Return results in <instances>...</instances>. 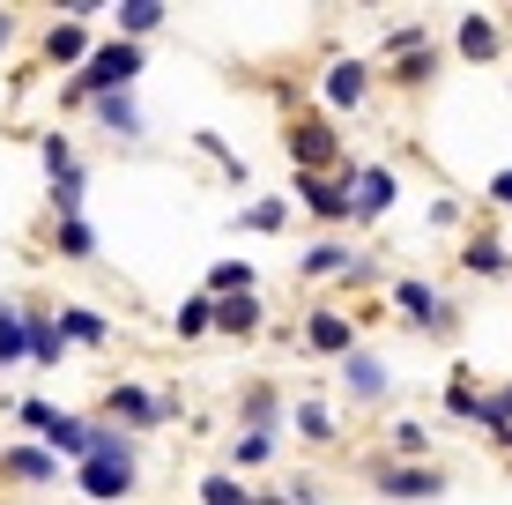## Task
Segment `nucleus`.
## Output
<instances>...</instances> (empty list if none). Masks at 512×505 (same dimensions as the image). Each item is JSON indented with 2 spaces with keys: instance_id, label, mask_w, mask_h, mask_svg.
Instances as JSON below:
<instances>
[{
  "instance_id": "f257e3e1",
  "label": "nucleus",
  "mask_w": 512,
  "mask_h": 505,
  "mask_svg": "<svg viewBox=\"0 0 512 505\" xmlns=\"http://www.w3.org/2000/svg\"><path fill=\"white\" fill-rule=\"evenodd\" d=\"M282 97V156H290L297 179H349L357 171V156H349L342 127H334V112H320V104H297L290 90Z\"/></svg>"
},
{
  "instance_id": "f03ea898",
  "label": "nucleus",
  "mask_w": 512,
  "mask_h": 505,
  "mask_svg": "<svg viewBox=\"0 0 512 505\" xmlns=\"http://www.w3.org/2000/svg\"><path fill=\"white\" fill-rule=\"evenodd\" d=\"M141 60H149V52L141 45H127V38H104L90 60L75 67V75L60 82V112H90L97 97H119V90H134L141 82Z\"/></svg>"
},
{
  "instance_id": "7ed1b4c3",
  "label": "nucleus",
  "mask_w": 512,
  "mask_h": 505,
  "mask_svg": "<svg viewBox=\"0 0 512 505\" xmlns=\"http://www.w3.org/2000/svg\"><path fill=\"white\" fill-rule=\"evenodd\" d=\"M386 312L423 342H461V298H446L431 275H394L386 283Z\"/></svg>"
},
{
  "instance_id": "20e7f679",
  "label": "nucleus",
  "mask_w": 512,
  "mask_h": 505,
  "mask_svg": "<svg viewBox=\"0 0 512 505\" xmlns=\"http://www.w3.org/2000/svg\"><path fill=\"white\" fill-rule=\"evenodd\" d=\"M97 416L141 439V431L179 424V416H186V394H179V387H141V379H112V387L97 394Z\"/></svg>"
},
{
  "instance_id": "39448f33",
  "label": "nucleus",
  "mask_w": 512,
  "mask_h": 505,
  "mask_svg": "<svg viewBox=\"0 0 512 505\" xmlns=\"http://www.w3.org/2000/svg\"><path fill=\"white\" fill-rule=\"evenodd\" d=\"M15 416L30 424V439H38L52 461H67V468H82V461H90V431H97V416L52 409L45 394H23V402H15Z\"/></svg>"
},
{
  "instance_id": "423d86ee",
  "label": "nucleus",
  "mask_w": 512,
  "mask_h": 505,
  "mask_svg": "<svg viewBox=\"0 0 512 505\" xmlns=\"http://www.w3.org/2000/svg\"><path fill=\"white\" fill-rule=\"evenodd\" d=\"M364 483L394 505H431V498L453 491V476L438 461H379V454H364Z\"/></svg>"
},
{
  "instance_id": "0eeeda50",
  "label": "nucleus",
  "mask_w": 512,
  "mask_h": 505,
  "mask_svg": "<svg viewBox=\"0 0 512 505\" xmlns=\"http://www.w3.org/2000/svg\"><path fill=\"white\" fill-rule=\"evenodd\" d=\"M372 90H379V67L364 60V52H334V60L320 67V112H334V119L364 112Z\"/></svg>"
},
{
  "instance_id": "6e6552de",
  "label": "nucleus",
  "mask_w": 512,
  "mask_h": 505,
  "mask_svg": "<svg viewBox=\"0 0 512 505\" xmlns=\"http://www.w3.org/2000/svg\"><path fill=\"white\" fill-rule=\"evenodd\" d=\"M334 387H342L357 409H386V402H394V364H386L372 342H357V350L334 364Z\"/></svg>"
},
{
  "instance_id": "1a4fd4ad",
  "label": "nucleus",
  "mask_w": 512,
  "mask_h": 505,
  "mask_svg": "<svg viewBox=\"0 0 512 505\" xmlns=\"http://www.w3.org/2000/svg\"><path fill=\"white\" fill-rule=\"evenodd\" d=\"M461 275H475V283H512V246L498 238V223L490 216H475L468 231H461Z\"/></svg>"
},
{
  "instance_id": "9d476101",
  "label": "nucleus",
  "mask_w": 512,
  "mask_h": 505,
  "mask_svg": "<svg viewBox=\"0 0 512 505\" xmlns=\"http://www.w3.org/2000/svg\"><path fill=\"white\" fill-rule=\"evenodd\" d=\"M297 350L342 364L349 350H357V312H342V305H312V312H305V327H297Z\"/></svg>"
},
{
  "instance_id": "9b49d317",
  "label": "nucleus",
  "mask_w": 512,
  "mask_h": 505,
  "mask_svg": "<svg viewBox=\"0 0 512 505\" xmlns=\"http://www.w3.org/2000/svg\"><path fill=\"white\" fill-rule=\"evenodd\" d=\"M290 201L305 208L312 223H327V238H342L357 223V201H349V179H290Z\"/></svg>"
},
{
  "instance_id": "f8f14e48",
  "label": "nucleus",
  "mask_w": 512,
  "mask_h": 505,
  "mask_svg": "<svg viewBox=\"0 0 512 505\" xmlns=\"http://www.w3.org/2000/svg\"><path fill=\"white\" fill-rule=\"evenodd\" d=\"M282 424H290V394H282L275 379H245V387H238V431L282 439Z\"/></svg>"
},
{
  "instance_id": "ddd939ff",
  "label": "nucleus",
  "mask_w": 512,
  "mask_h": 505,
  "mask_svg": "<svg viewBox=\"0 0 512 505\" xmlns=\"http://www.w3.org/2000/svg\"><path fill=\"white\" fill-rule=\"evenodd\" d=\"M349 201H357V223L372 231V223L386 216V208L401 201V179H394V164H357V171H349Z\"/></svg>"
},
{
  "instance_id": "4468645a",
  "label": "nucleus",
  "mask_w": 512,
  "mask_h": 505,
  "mask_svg": "<svg viewBox=\"0 0 512 505\" xmlns=\"http://www.w3.org/2000/svg\"><path fill=\"white\" fill-rule=\"evenodd\" d=\"M134 483H141L134 461H82V468H75V491L90 498V505H127Z\"/></svg>"
},
{
  "instance_id": "2eb2a0df",
  "label": "nucleus",
  "mask_w": 512,
  "mask_h": 505,
  "mask_svg": "<svg viewBox=\"0 0 512 505\" xmlns=\"http://www.w3.org/2000/svg\"><path fill=\"white\" fill-rule=\"evenodd\" d=\"M438 67H446V52H438V38H423L409 52H394L379 82H386V90H401V97H416V90H431V82H438Z\"/></svg>"
},
{
  "instance_id": "dca6fc26",
  "label": "nucleus",
  "mask_w": 512,
  "mask_h": 505,
  "mask_svg": "<svg viewBox=\"0 0 512 505\" xmlns=\"http://www.w3.org/2000/svg\"><path fill=\"white\" fill-rule=\"evenodd\" d=\"M0 476L30 483V491H52V483H60V461H52L38 439H15V446H0Z\"/></svg>"
},
{
  "instance_id": "f3484780",
  "label": "nucleus",
  "mask_w": 512,
  "mask_h": 505,
  "mask_svg": "<svg viewBox=\"0 0 512 505\" xmlns=\"http://www.w3.org/2000/svg\"><path fill=\"white\" fill-rule=\"evenodd\" d=\"M453 52L475 67H490V60H505V30H498V15H483V8H468L461 23H453Z\"/></svg>"
},
{
  "instance_id": "a211bd4d",
  "label": "nucleus",
  "mask_w": 512,
  "mask_h": 505,
  "mask_svg": "<svg viewBox=\"0 0 512 505\" xmlns=\"http://www.w3.org/2000/svg\"><path fill=\"white\" fill-rule=\"evenodd\" d=\"M290 424H297V439H305L312 454H334V446H342V416H334L320 394H297V402H290Z\"/></svg>"
},
{
  "instance_id": "6ab92c4d",
  "label": "nucleus",
  "mask_w": 512,
  "mask_h": 505,
  "mask_svg": "<svg viewBox=\"0 0 512 505\" xmlns=\"http://www.w3.org/2000/svg\"><path fill=\"white\" fill-rule=\"evenodd\" d=\"M23 327H30V364H38V372H52V364L75 350V342L60 335V305H23Z\"/></svg>"
},
{
  "instance_id": "aec40b11",
  "label": "nucleus",
  "mask_w": 512,
  "mask_h": 505,
  "mask_svg": "<svg viewBox=\"0 0 512 505\" xmlns=\"http://www.w3.org/2000/svg\"><path fill=\"white\" fill-rule=\"evenodd\" d=\"M349 260H357V246H349V238H312V246L297 253V283H342Z\"/></svg>"
},
{
  "instance_id": "412c9836",
  "label": "nucleus",
  "mask_w": 512,
  "mask_h": 505,
  "mask_svg": "<svg viewBox=\"0 0 512 505\" xmlns=\"http://www.w3.org/2000/svg\"><path fill=\"white\" fill-rule=\"evenodd\" d=\"M38 52H45V60L52 67H82V60H90V23H67V15H52V23L38 30Z\"/></svg>"
},
{
  "instance_id": "4be33fe9",
  "label": "nucleus",
  "mask_w": 512,
  "mask_h": 505,
  "mask_svg": "<svg viewBox=\"0 0 512 505\" xmlns=\"http://www.w3.org/2000/svg\"><path fill=\"white\" fill-rule=\"evenodd\" d=\"M216 335H231V342L268 335V305H260V290H245V298H216Z\"/></svg>"
},
{
  "instance_id": "5701e85b",
  "label": "nucleus",
  "mask_w": 512,
  "mask_h": 505,
  "mask_svg": "<svg viewBox=\"0 0 512 505\" xmlns=\"http://www.w3.org/2000/svg\"><path fill=\"white\" fill-rule=\"evenodd\" d=\"M379 461H431V424L423 416H394L379 439Z\"/></svg>"
},
{
  "instance_id": "b1692460",
  "label": "nucleus",
  "mask_w": 512,
  "mask_h": 505,
  "mask_svg": "<svg viewBox=\"0 0 512 505\" xmlns=\"http://www.w3.org/2000/svg\"><path fill=\"white\" fill-rule=\"evenodd\" d=\"M90 112H97V127L112 134V142H127V149L141 142V97H134V90H119V97H97Z\"/></svg>"
},
{
  "instance_id": "393cba45",
  "label": "nucleus",
  "mask_w": 512,
  "mask_h": 505,
  "mask_svg": "<svg viewBox=\"0 0 512 505\" xmlns=\"http://www.w3.org/2000/svg\"><path fill=\"white\" fill-rule=\"evenodd\" d=\"M60 335L75 342V350H112V320H104L97 305H60Z\"/></svg>"
},
{
  "instance_id": "a878e982",
  "label": "nucleus",
  "mask_w": 512,
  "mask_h": 505,
  "mask_svg": "<svg viewBox=\"0 0 512 505\" xmlns=\"http://www.w3.org/2000/svg\"><path fill=\"white\" fill-rule=\"evenodd\" d=\"M30 364V327H23V298H0V372Z\"/></svg>"
},
{
  "instance_id": "bb28decb",
  "label": "nucleus",
  "mask_w": 512,
  "mask_h": 505,
  "mask_svg": "<svg viewBox=\"0 0 512 505\" xmlns=\"http://www.w3.org/2000/svg\"><path fill=\"white\" fill-rule=\"evenodd\" d=\"M112 15H119V38H127V45H149L156 30L171 23V8H164V0H119Z\"/></svg>"
},
{
  "instance_id": "cd10ccee",
  "label": "nucleus",
  "mask_w": 512,
  "mask_h": 505,
  "mask_svg": "<svg viewBox=\"0 0 512 505\" xmlns=\"http://www.w3.org/2000/svg\"><path fill=\"white\" fill-rule=\"evenodd\" d=\"M438 409H446L453 424H475V409H483V379H475L468 364H453V372H446V394H438Z\"/></svg>"
},
{
  "instance_id": "c85d7f7f",
  "label": "nucleus",
  "mask_w": 512,
  "mask_h": 505,
  "mask_svg": "<svg viewBox=\"0 0 512 505\" xmlns=\"http://www.w3.org/2000/svg\"><path fill=\"white\" fill-rule=\"evenodd\" d=\"M475 431H483L490 446H505V439H512V379H505V387H483V409H475Z\"/></svg>"
},
{
  "instance_id": "c756f323",
  "label": "nucleus",
  "mask_w": 512,
  "mask_h": 505,
  "mask_svg": "<svg viewBox=\"0 0 512 505\" xmlns=\"http://www.w3.org/2000/svg\"><path fill=\"white\" fill-rule=\"evenodd\" d=\"M52 253H60L67 268H90V260H97V231H90V216H75V223H52Z\"/></svg>"
},
{
  "instance_id": "7c9ffc66",
  "label": "nucleus",
  "mask_w": 512,
  "mask_h": 505,
  "mask_svg": "<svg viewBox=\"0 0 512 505\" xmlns=\"http://www.w3.org/2000/svg\"><path fill=\"white\" fill-rule=\"evenodd\" d=\"M171 335H179V342H201V335H216V298H208V290L179 298V312H171Z\"/></svg>"
},
{
  "instance_id": "2f4dec72",
  "label": "nucleus",
  "mask_w": 512,
  "mask_h": 505,
  "mask_svg": "<svg viewBox=\"0 0 512 505\" xmlns=\"http://www.w3.org/2000/svg\"><path fill=\"white\" fill-rule=\"evenodd\" d=\"M275 446H282V439H260V431H231V461H223V468H231V476H253V468H268V461H275Z\"/></svg>"
},
{
  "instance_id": "473e14b6",
  "label": "nucleus",
  "mask_w": 512,
  "mask_h": 505,
  "mask_svg": "<svg viewBox=\"0 0 512 505\" xmlns=\"http://www.w3.org/2000/svg\"><path fill=\"white\" fill-rule=\"evenodd\" d=\"M90 461H134V468H141V439L97 416V431H90Z\"/></svg>"
},
{
  "instance_id": "72a5a7b5",
  "label": "nucleus",
  "mask_w": 512,
  "mask_h": 505,
  "mask_svg": "<svg viewBox=\"0 0 512 505\" xmlns=\"http://www.w3.org/2000/svg\"><path fill=\"white\" fill-rule=\"evenodd\" d=\"M38 156H45V179H75V171H82L75 134H60V127H45V134H38Z\"/></svg>"
},
{
  "instance_id": "f704fd0d",
  "label": "nucleus",
  "mask_w": 512,
  "mask_h": 505,
  "mask_svg": "<svg viewBox=\"0 0 512 505\" xmlns=\"http://www.w3.org/2000/svg\"><path fill=\"white\" fill-rule=\"evenodd\" d=\"M282 223H290V194H260V201H245L238 208V231H282Z\"/></svg>"
},
{
  "instance_id": "c9c22d12",
  "label": "nucleus",
  "mask_w": 512,
  "mask_h": 505,
  "mask_svg": "<svg viewBox=\"0 0 512 505\" xmlns=\"http://www.w3.org/2000/svg\"><path fill=\"white\" fill-rule=\"evenodd\" d=\"M201 290H208V298H245V290H253V260H238V253H231V260H216Z\"/></svg>"
},
{
  "instance_id": "e433bc0d",
  "label": "nucleus",
  "mask_w": 512,
  "mask_h": 505,
  "mask_svg": "<svg viewBox=\"0 0 512 505\" xmlns=\"http://www.w3.org/2000/svg\"><path fill=\"white\" fill-rule=\"evenodd\" d=\"M201 505H260V491H245V476H231V468H208Z\"/></svg>"
},
{
  "instance_id": "4c0bfd02",
  "label": "nucleus",
  "mask_w": 512,
  "mask_h": 505,
  "mask_svg": "<svg viewBox=\"0 0 512 505\" xmlns=\"http://www.w3.org/2000/svg\"><path fill=\"white\" fill-rule=\"evenodd\" d=\"M193 149H201V156H216V164H223V179H231V186H245V156H238L231 142H223L216 127H201V134H193Z\"/></svg>"
},
{
  "instance_id": "58836bf2",
  "label": "nucleus",
  "mask_w": 512,
  "mask_h": 505,
  "mask_svg": "<svg viewBox=\"0 0 512 505\" xmlns=\"http://www.w3.org/2000/svg\"><path fill=\"white\" fill-rule=\"evenodd\" d=\"M45 208H52V223H75L82 216V171H75V179H52L45 186Z\"/></svg>"
},
{
  "instance_id": "ea45409f",
  "label": "nucleus",
  "mask_w": 512,
  "mask_h": 505,
  "mask_svg": "<svg viewBox=\"0 0 512 505\" xmlns=\"http://www.w3.org/2000/svg\"><path fill=\"white\" fill-rule=\"evenodd\" d=\"M483 201H490V216H512V164H505V171H490Z\"/></svg>"
},
{
  "instance_id": "a19ab883",
  "label": "nucleus",
  "mask_w": 512,
  "mask_h": 505,
  "mask_svg": "<svg viewBox=\"0 0 512 505\" xmlns=\"http://www.w3.org/2000/svg\"><path fill=\"white\" fill-rule=\"evenodd\" d=\"M282 498H290V505H327V483L320 476H290V483H282Z\"/></svg>"
},
{
  "instance_id": "79ce46f5",
  "label": "nucleus",
  "mask_w": 512,
  "mask_h": 505,
  "mask_svg": "<svg viewBox=\"0 0 512 505\" xmlns=\"http://www.w3.org/2000/svg\"><path fill=\"white\" fill-rule=\"evenodd\" d=\"M423 38H431V30H423V23H394V30H386V60H394V52H409V45H423Z\"/></svg>"
},
{
  "instance_id": "37998d69",
  "label": "nucleus",
  "mask_w": 512,
  "mask_h": 505,
  "mask_svg": "<svg viewBox=\"0 0 512 505\" xmlns=\"http://www.w3.org/2000/svg\"><path fill=\"white\" fill-rule=\"evenodd\" d=\"M431 223H438V231H461V223H468V208L453 201V194H438V201H431Z\"/></svg>"
},
{
  "instance_id": "c03bdc74",
  "label": "nucleus",
  "mask_w": 512,
  "mask_h": 505,
  "mask_svg": "<svg viewBox=\"0 0 512 505\" xmlns=\"http://www.w3.org/2000/svg\"><path fill=\"white\" fill-rule=\"evenodd\" d=\"M8 45H15V15L0 8V52H8Z\"/></svg>"
},
{
  "instance_id": "a18cd8bd",
  "label": "nucleus",
  "mask_w": 512,
  "mask_h": 505,
  "mask_svg": "<svg viewBox=\"0 0 512 505\" xmlns=\"http://www.w3.org/2000/svg\"><path fill=\"white\" fill-rule=\"evenodd\" d=\"M498 461H505V468H512V439H505V446H498Z\"/></svg>"
}]
</instances>
